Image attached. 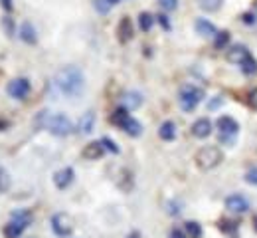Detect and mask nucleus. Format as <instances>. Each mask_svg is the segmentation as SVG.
<instances>
[{"instance_id": "c756f323", "label": "nucleus", "mask_w": 257, "mask_h": 238, "mask_svg": "<svg viewBox=\"0 0 257 238\" xmlns=\"http://www.w3.org/2000/svg\"><path fill=\"white\" fill-rule=\"evenodd\" d=\"M93 2H95V8L101 12V14H107L109 8H111V4H109L107 0H93Z\"/></svg>"}, {"instance_id": "a211bd4d", "label": "nucleus", "mask_w": 257, "mask_h": 238, "mask_svg": "<svg viewBox=\"0 0 257 238\" xmlns=\"http://www.w3.org/2000/svg\"><path fill=\"white\" fill-rule=\"evenodd\" d=\"M93 123H95V113H93V111H87V113L81 117L77 129H79L81 133H91V131H93Z\"/></svg>"}, {"instance_id": "4468645a", "label": "nucleus", "mask_w": 257, "mask_h": 238, "mask_svg": "<svg viewBox=\"0 0 257 238\" xmlns=\"http://www.w3.org/2000/svg\"><path fill=\"white\" fill-rule=\"evenodd\" d=\"M247 56H249V52H247L243 46H231V48L227 50V60L233 62V64H239V66H241V62H243Z\"/></svg>"}, {"instance_id": "0eeeda50", "label": "nucleus", "mask_w": 257, "mask_h": 238, "mask_svg": "<svg viewBox=\"0 0 257 238\" xmlns=\"http://www.w3.org/2000/svg\"><path fill=\"white\" fill-rule=\"evenodd\" d=\"M6 92H8L14 100H26L28 94H30V82H28L26 77H16V80H12V82L8 84Z\"/></svg>"}, {"instance_id": "a19ab883", "label": "nucleus", "mask_w": 257, "mask_h": 238, "mask_svg": "<svg viewBox=\"0 0 257 238\" xmlns=\"http://www.w3.org/2000/svg\"><path fill=\"white\" fill-rule=\"evenodd\" d=\"M255 8H257V2H255Z\"/></svg>"}, {"instance_id": "5701e85b", "label": "nucleus", "mask_w": 257, "mask_h": 238, "mask_svg": "<svg viewBox=\"0 0 257 238\" xmlns=\"http://www.w3.org/2000/svg\"><path fill=\"white\" fill-rule=\"evenodd\" d=\"M241 69H243V73H247V75H255L257 73V62L253 60L251 54L241 62Z\"/></svg>"}, {"instance_id": "f03ea898", "label": "nucleus", "mask_w": 257, "mask_h": 238, "mask_svg": "<svg viewBox=\"0 0 257 238\" xmlns=\"http://www.w3.org/2000/svg\"><path fill=\"white\" fill-rule=\"evenodd\" d=\"M38 123L42 125V127H46L50 133H54V135H69L71 131H73V123L62 115V113H48V111H42V115H40V119H38Z\"/></svg>"}, {"instance_id": "c85d7f7f", "label": "nucleus", "mask_w": 257, "mask_h": 238, "mask_svg": "<svg viewBox=\"0 0 257 238\" xmlns=\"http://www.w3.org/2000/svg\"><path fill=\"white\" fill-rule=\"evenodd\" d=\"M159 4H161L164 10H168V12H172V10L178 8V0H159Z\"/></svg>"}, {"instance_id": "e433bc0d", "label": "nucleus", "mask_w": 257, "mask_h": 238, "mask_svg": "<svg viewBox=\"0 0 257 238\" xmlns=\"http://www.w3.org/2000/svg\"><path fill=\"white\" fill-rule=\"evenodd\" d=\"M10 127V123L6 121V119H0V131H4V129H8Z\"/></svg>"}, {"instance_id": "f257e3e1", "label": "nucleus", "mask_w": 257, "mask_h": 238, "mask_svg": "<svg viewBox=\"0 0 257 238\" xmlns=\"http://www.w3.org/2000/svg\"><path fill=\"white\" fill-rule=\"evenodd\" d=\"M54 84L56 88L67 96V98H77L83 94L85 88V77L83 71L77 66H65V68L58 69V73L54 75Z\"/></svg>"}, {"instance_id": "6e6552de", "label": "nucleus", "mask_w": 257, "mask_h": 238, "mask_svg": "<svg viewBox=\"0 0 257 238\" xmlns=\"http://www.w3.org/2000/svg\"><path fill=\"white\" fill-rule=\"evenodd\" d=\"M216 127H218V131H220L222 137H235L237 131H239L237 121H235L233 117H229V115H222V117L216 121Z\"/></svg>"}, {"instance_id": "f8f14e48", "label": "nucleus", "mask_w": 257, "mask_h": 238, "mask_svg": "<svg viewBox=\"0 0 257 238\" xmlns=\"http://www.w3.org/2000/svg\"><path fill=\"white\" fill-rule=\"evenodd\" d=\"M212 129H214L212 121L206 119V117H202V119H198L192 125V135L198 137V139H206V137L212 135Z\"/></svg>"}, {"instance_id": "393cba45", "label": "nucleus", "mask_w": 257, "mask_h": 238, "mask_svg": "<svg viewBox=\"0 0 257 238\" xmlns=\"http://www.w3.org/2000/svg\"><path fill=\"white\" fill-rule=\"evenodd\" d=\"M123 100H125V105H127V109H137V107L143 103V98H141L139 94H127Z\"/></svg>"}, {"instance_id": "412c9836", "label": "nucleus", "mask_w": 257, "mask_h": 238, "mask_svg": "<svg viewBox=\"0 0 257 238\" xmlns=\"http://www.w3.org/2000/svg\"><path fill=\"white\" fill-rule=\"evenodd\" d=\"M222 4H224V0H198V6L204 12H216L222 8Z\"/></svg>"}, {"instance_id": "9b49d317", "label": "nucleus", "mask_w": 257, "mask_h": 238, "mask_svg": "<svg viewBox=\"0 0 257 238\" xmlns=\"http://www.w3.org/2000/svg\"><path fill=\"white\" fill-rule=\"evenodd\" d=\"M225 208H227L229 212L241 214V212H245V210L249 208V203H247L241 195H231V197L225 199Z\"/></svg>"}, {"instance_id": "2f4dec72", "label": "nucleus", "mask_w": 257, "mask_h": 238, "mask_svg": "<svg viewBox=\"0 0 257 238\" xmlns=\"http://www.w3.org/2000/svg\"><path fill=\"white\" fill-rule=\"evenodd\" d=\"M245 181H247V183H251V185H257V167H253V169L247 171Z\"/></svg>"}, {"instance_id": "473e14b6", "label": "nucleus", "mask_w": 257, "mask_h": 238, "mask_svg": "<svg viewBox=\"0 0 257 238\" xmlns=\"http://www.w3.org/2000/svg\"><path fill=\"white\" fill-rule=\"evenodd\" d=\"M247 105H249L251 109H257V88L247 96Z\"/></svg>"}, {"instance_id": "9d476101", "label": "nucleus", "mask_w": 257, "mask_h": 238, "mask_svg": "<svg viewBox=\"0 0 257 238\" xmlns=\"http://www.w3.org/2000/svg\"><path fill=\"white\" fill-rule=\"evenodd\" d=\"M133 36H135L133 22H131V18H128V16H123V18H121V22H119V26H117V38H119V42H121V44H127L128 40H133Z\"/></svg>"}, {"instance_id": "c9c22d12", "label": "nucleus", "mask_w": 257, "mask_h": 238, "mask_svg": "<svg viewBox=\"0 0 257 238\" xmlns=\"http://www.w3.org/2000/svg\"><path fill=\"white\" fill-rule=\"evenodd\" d=\"M0 6L6 10V12H12V8H14V4H12V0H0Z\"/></svg>"}, {"instance_id": "39448f33", "label": "nucleus", "mask_w": 257, "mask_h": 238, "mask_svg": "<svg viewBox=\"0 0 257 238\" xmlns=\"http://www.w3.org/2000/svg\"><path fill=\"white\" fill-rule=\"evenodd\" d=\"M202 98H204V92L202 90H198L194 86H184L180 90V107L184 111H192L194 107L202 102Z\"/></svg>"}, {"instance_id": "f704fd0d", "label": "nucleus", "mask_w": 257, "mask_h": 238, "mask_svg": "<svg viewBox=\"0 0 257 238\" xmlns=\"http://www.w3.org/2000/svg\"><path fill=\"white\" fill-rule=\"evenodd\" d=\"M170 238H188V236H186V232H184V230H180V228H172Z\"/></svg>"}, {"instance_id": "20e7f679", "label": "nucleus", "mask_w": 257, "mask_h": 238, "mask_svg": "<svg viewBox=\"0 0 257 238\" xmlns=\"http://www.w3.org/2000/svg\"><path fill=\"white\" fill-rule=\"evenodd\" d=\"M30 222H32V216H30V212H26V210H18V212H14L12 214V220L4 226V236L6 238H18L28 226H30Z\"/></svg>"}, {"instance_id": "cd10ccee", "label": "nucleus", "mask_w": 257, "mask_h": 238, "mask_svg": "<svg viewBox=\"0 0 257 238\" xmlns=\"http://www.w3.org/2000/svg\"><path fill=\"white\" fill-rule=\"evenodd\" d=\"M101 143H103V147H105V149H109L111 153H119V147L115 145V141H113V139L103 137V139H101Z\"/></svg>"}, {"instance_id": "4c0bfd02", "label": "nucleus", "mask_w": 257, "mask_h": 238, "mask_svg": "<svg viewBox=\"0 0 257 238\" xmlns=\"http://www.w3.org/2000/svg\"><path fill=\"white\" fill-rule=\"evenodd\" d=\"M243 22H253V16H247V14H245V16H243Z\"/></svg>"}, {"instance_id": "423d86ee", "label": "nucleus", "mask_w": 257, "mask_h": 238, "mask_svg": "<svg viewBox=\"0 0 257 238\" xmlns=\"http://www.w3.org/2000/svg\"><path fill=\"white\" fill-rule=\"evenodd\" d=\"M52 228L58 236H69L73 232V220L67 212H58L52 216Z\"/></svg>"}, {"instance_id": "7ed1b4c3", "label": "nucleus", "mask_w": 257, "mask_h": 238, "mask_svg": "<svg viewBox=\"0 0 257 238\" xmlns=\"http://www.w3.org/2000/svg\"><path fill=\"white\" fill-rule=\"evenodd\" d=\"M194 161H196V165L202 171H210V169H214V167H218V165L224 161V153H222L218 147L208 145V147H202V149L196 153Z\"/></svg>"}, {"instance_id": "7c9ffc66", "label": "nucleus", "mask_w": 257, "mask_h": 238, "mask_svg": "<svg viewBox=\"0 0 257 238\" xmlns=\"http://www.w3.org/2000/svg\"><path fill=\"white\" fill-rule=\"evenodd\" d=\"M2 24H4V30H6V34L14 36V22H12V18H10V16H6V18L2 20Z\"/></svg>"}, {"instance_id": "ddd939ff", "label": "nucleus", "mask_w": 257, "mask_h": 238, "mask_svg": "<svg viewBox=\"0 0 257 238\" xmlns=\"http://www.w3.org/2000/svg\"><path fill=\"white\" fill-rule=\"evenodd\" d=\"M73 177H75V173H73V169L71 167H65V169L58 171L56 175H54V183H56V187L58 189H67L71 183H73Z\"/></svg>"}, {"instance_id": "dca6fc26", "label": "nucleus", "mask_w": 257, "mask_h": 238, "mask_svg": "<svg viewBox=\"0 0 257 238\" xmlns=\"http://www.w3.org/2000/svg\"><path fill=\"white\" fill-rule=\"evenodd\" d=\"M196 30H198V34L206 36V38H216L218 34V30H216V26L214 24H210L208 20H196Z\"/></svg>"}, {"instance_id": "a878e982", "label": "nucleus", "mask_w": 257, "mask_h": 238, "mask_svg": "<svg viewBox=\"0 0 257 238\" xmlns=\"http://www.w3.org/2000/svg\"><path fill=\"white\" fill-rule=\"evenodd\" d=\"M227 44H229V34L227 32H218L216 34V48L218 50H224V48H227Z\"/></svg>"}, {"instance_id": "2eb2a0df", "label": "nucleus", "mask_w": 257, "mask_h": 238, "mask_svg": "<svg viewBox=\"0 0 257 238\" xmlns=\"http://www.w3.org/2000/svg\"><path fill=\"white\" fill-rule=\"evenodd\" d=\"M20 38H22L26 44H36V42H38L36 28H34L30 22H22V26H20Z\"/></svg>"}, {"instance_id": "aec40b11", "label": "nucleus", "mask_w": 257, "mask_h": 238, "mask_svg": "<svg viewBox=\"0 0 257 238\" xmlns=\"http://www.w3.org/2000/svg\"><path fill=\"white\" fill-rule=\"evenodd\" d=\"M153 24H155V16L153 14H149V12H141L139 14V28L143 32H149L153 28Z\"/></svg>"}, {"instance_id": "1a4fd4ad", "label": "nucleus", "mask_w": 257, "mask_h": 238, "mask_svg": "<svg viewBox=\"0 0 257 238\" xmlns=\"http://www.w3.org/2000/svg\"><path fill=\"white\" fill-rule=\"evenodd\" d=\"M81 155H83V159H87V161H97V159H101V157L105 155V147H103L101 141H91V143H87V145L83 147Z\"/></svg>"}, {"instance_id": "b1692460", "label": "nucleus", "mask_w": 257, "mask_h": 238, "mask_svg": "<svg viewBox=\"0 0 257 238\" xmlns=\"http://www.w3.org/2000/svg\"><path fill=\"white\" fill-rule=\"evenodd\" d=\"M184 230H186V234H188L190 238L202 236V226H200L198 222H194V220H188V222L184 224Z\"/></svg>"}, {"instance_id": "4be33fe9", "label": "nucleus", "mask_w": 257, "mask_h": 238, "mask_svg": "<svg viewBox=\"0 0 257 238\" xmlns=\"http://www.w3.org/2000/svg\"><path fill=\"white\" fill-rule=\"evenodd\" d=\"M128 117H131V115H128L127 107H119V109H115V111H113V115H111V121H113L115 125H119V127H121V125L127 121Z\"/></svg>"}, {"instance_id": "bb28decb", "label": "nucleus", "mask_w": 257, "mask_h": 238, "mask_svg": "<svg viewBox=\"0 0 257 238\" xmlns=\"http://www.w3.org/2000/svg\"><path fill=\"white\" fill-rule=\"evenodd\" d=\"M8 187H10V177H8L6 169L0 167V193H6Z\"/></svg>"}, {"instance_id": "f3484780", "label": "nucleus", "mask_w": 257, "mask_h": 238, "mask_svg": "<svg viewBox=\"0 0 257 238\" xmlns=\"http://www.w3.org/2000/svg\"><path fill=\"white\" fill-rule=\"evenodd\" d=\"M121 129H125V133L131 137H139L143 133V125H141L137 119H133V117H128L127 121L121 125Z\"/></svg>"}, {"instance_id": "58836bf2", "label": "nucleus", "mask_w": 257, "mask_h": 238, "mask_svg": "<svg viewBox=\"0 0 257 238\" xmlns=\"http://www.w3.org/2000/svg\"><path fill=\"white\" fill-rule=\"evenodd\" d=\"M139 236H141V234H139V232H133V234H128L127 238H139Z\"/></svg>"}, {"instance_id": "72a5a7b5", "label": "nucleus", "mask_w": 257, "mask_h": 238, "mask_svg": "<svg viewBox=\"0 0 257 238\" xmlns=\"http://www.w3.org/2000/svg\"><path fill=\"white\" fill-rule=\"evenodd\" d=\"M157 20L161 22V26L164 28V30H170V22H168V18H166L164 14H161V16H157Z\"/></svg>"}, {"instance_id": "ea45409f", "label": "nucleus", "mask_w": 257, "mask_h": 238, "mask_svg": "<svg viewBox=\"0 0 257 238\" xmlns=\"http://www.w3.org/2000/svg\"><path fill=\"white\" fill-rule=\"evenodd\" d=\"M107 2H109V4H111V6H113V4H117V2H119V0H107Z\"/></svg>"}, {"instance_id": "6ab92c4d", "label": "nucleus", "mask_w": 257, "mask_h": 238, "mask_svg": "<svg viewBox=\"0 0 257 238\" xmlns=\"http://www.w3.org/2000/svg\"><path fill=\"white\" fill-rule=\"evenodd\" d=\"M159 135H161V139H164V141H172V139L176 137V125H174L172 121H164L161 125V129H159Z\"/></svg>"}]
</instances>
